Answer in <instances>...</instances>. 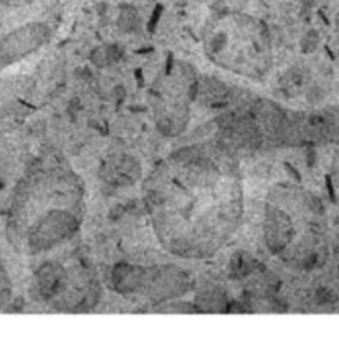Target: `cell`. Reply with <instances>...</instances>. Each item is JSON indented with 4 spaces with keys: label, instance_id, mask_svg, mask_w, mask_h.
<instances>
[{
    "label": "cell",
    "instance_id": "8",
    "mask_svg": "<svg viewBox=\"0 0 339 354\" xmlns=\"http://www.w3.org/2000/svg\"><path fill=\"white\" fill-rule=\"evenodd\" d=\"M315 2H316V0H303V3H304V6H306V7L315 6Z\"/></svg>",
    "mask_w": 339,
    "mask_h": 354
},
{
    "label": "cell",
    "instance_id": "6",
    "mask_svg": "<svg viewBox=\"0 0 339 354\" xmlns=\"http://www.w3.org/2000/svg\"><path fill=\"white\" fill-rule=\"evenodd\" d=\"M316 45H318V33L315 30L308 32L306 35H304V39L302 40L303 52H306V53L313 52V50L316 48Z\"/></svg>",
    "mask_w": 339,
    "mask_h": 354
},
{
    "label": "cell",
    "instance_id": "1",
    "mask_svg": "<svg viewBox=\"0 0 339 354\" xmlns=\"http://www.w3.org/2000/svg\"><path fill=\"white\" fill-rule=\"evenodd\" d=\"M50 40V28L44 24H27L0 39V68L22 60Z\"/></svg>",
    "mask_w": 339,
    "mask_h": 354
},
{
    "label": "cell",
    "instance_id": "7",
    "mask_svg": "<svg viewBox=\"0 0 339 354\" xmlns=\"http://www.w3.org/2000/svg\"><path fill=\"white\" fill-rule=\"evenodd\" d=\"M33 0H2L0 2V7H6V8H19V7H25V6H30Z\"/></svg>",
    "mask_w": 339,
    "mask_h": 354
},
{
    "label": "cell",
    "instance_id": "2",
    "mask_svg": "<svg viewBox=\"0 0 339 354\" xmlns=\"http://www.w3.org/2000/svg\"><path fill=\"white\" fill-rule=\"evenodd\" d=\"M78 230V221L65 210H52L38 221L28 234V243L33 252L48 250L60 245Z\"/></svg>",
    "mask_w": 339,
    "mask_h": 354
},
{
    "label": "cell",
    "instance_id": "3",
    "mask_svg": "<svg viewBox=\"0 0 339 354\" xmlns=\"http://www.w3.org/2000/svg\"><path fill=\"white\" fill-rule=\"evenodd\" d=\"M265 237L266 243L273 252H280L286 247L288 240L291 237V229L285 214H282L280 210H270L266 216Z\"/></svg>",
    "mask_w": 339,
    "mask_h": 354
},
{
    "label": "cell",
    "instance_id": "4",
    "mask_svg": "<svg viewBox=\"0 0 339 354\" xmlns=\"http://www.w3.org/2000/svg\"><path fill=\"white\" fill-rule=\"evenodd\" d=\"M63 283V270L57 265H45L40 268L37 275V288L44 297H52V295L60 288Z\"/></svg>",
    "mask_w": 339,
    "mask_h": 354
},
{
    "label": "cell",
    "instance_id": "5",
    "mask_svg": "<svg viewBox=\"0 0 339 354\" xmlns=\"http://www.w3.org/2000/svg\"><path fill=\"white\" fill-rule=\"evenodd\" d=\"M118 25L125 32H134L139 27V17L134 8H122L120 19H118Z\"/></svg>",
    "mask_w": 339,
    "mask_h": 354
}]
</instances>
